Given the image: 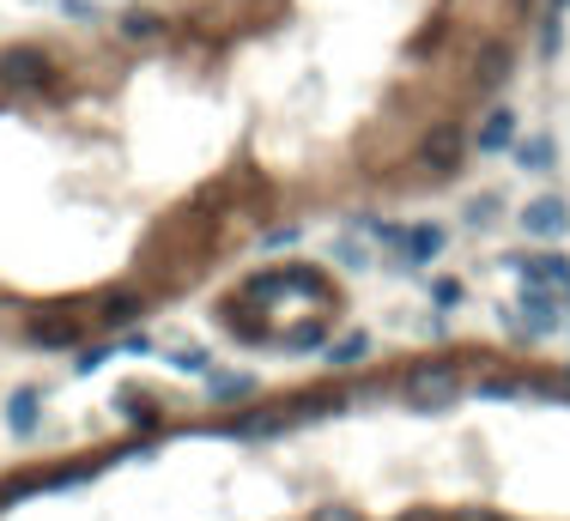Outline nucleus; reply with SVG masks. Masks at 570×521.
<instances>
[{
    "instance_id": "25",
    "label": "nucleus",
    "mask_w": 570,
    "mask_h": 521,
    "mask_svg": "<svg viewBox=\"0 0 570 521\" xmlns=\"http://www.w3.org/2000/svg\"><path fill=\"white\" fill-rule=\"evenodd\" d=\"M67 13H73V19H98V0H67Z\"/></svg>"
},
{
    "instance_id": "5",
    "label": "nucleus",
    "mask_w": 570,
    "mask_h": 521,
    "mask_svg": "<svg viewBox=\"0 0 570 521\" xmlns=\"http://www.w3.org/2000/svg\"><path fill=\"white\" fill-rule=\"evenodd\" d=\"M25 339L37 346V352H67V346H79V339H86V322H79V315H67V310H49V315H31Z\"/></svg>"
},
{
    "instance_id": "27",
    "label": "nucleus",
    "mask_w": 570,
    "mask_h": 521,
    "mask_svg": "<svg viewBox=\"0 0 570 521\" xmlns=\"http://www.w3.org/2000/svg\"><path fill=\"white\" fill-rule=\"evenodd\" d=\"M558 13H570V0H552V19H558Z\"/></svg>"
},
{
    "instance_id": "23",
    "label": "nucleus",
    "mask_w": 570,
    "mask_h": 521,
    "mask_svg": "<svg viewBox=\"0 0 570 521\" xmlns=\"http://www.w3.org/2000/svg\"><path fill=\"white\" fill-rule=\"evenodd\" d=\"M316 521H364L358 509H346V503H328V509H316Z\"/></svg>"
},
{
    "instance_id": "10",
    "label": "nucleus",
    "mask_w": 570,
    "mask_h": 521,
    "mask_svg": "<svg viewBox=\"0 0 570 521\" xmlns=\"http://www.w3.org/2000/svg\"><path fill=\"white\" fill-rule=\"evenodd\" d=\"M510 67H516L510 43H480V49H474V85H480V92H498L510 79Z\"/></svg>"
},
{
    "instance_id": "22",
    "label": "nucleus",
    "mask_w": 570,
    "mask_h": 521,
    "mask_svg": "<svg viewBox=\"0 0 570 521\" xmlns=\"http://www.w3.org/2000/svg\"><path fill=\"white\" fill-rule=\"evenodd\" d=\"M498 219V200H467V224H492Z\"/></svg>"
},
{
    "instance_id": "26",
    "label": "nucleus",
    "mask_w": 570,
    "mask_h": 521,
    "mask_svg": "<svg viewBox=\"0 0 570 521\" xmlns=\"http://www.w3.org/2000/svg\"><path fill=\"white\" fill-rule=\"evenodd\" d=\"M401 521H449V516H437V509H407Z\"/></svg>"
},
{
    "instance_id": "24",
    "label": "nucleus",
    "mask_w": 570,
    "mask_h": 521,
    "mask_svg": "<svg viewBox=\"0 0 570 521\" xmlns=\"http://www.w3.org/2000/svg\"><path fill=\"white\" fill-rule=\"evenodd\" d=\"M104 358H110V346H86V352H79V370H86V377H91V370L104 364Z\"/></svg>"
},
{
    "instance_id": "7",
    "label": "nucleus",
    "mask_w": 570,
    "mask_h": 521,
    "mask_svg": "<svg viewBox=\"0 0 570 521\" xmlns=\"http://www.w3.org/2000/svg\"><path fill=\"white\" fill-rule=\"evenodd\" d=\"M522 231L540 236V243H558V236H570V207L558 195H540L522 207Z\"/></svg>"
},
{
    "instance_id": "14",
    "label": "nucleus",
    "mask_w": 570,
    "mask_h": 521,
    "mask_svg": "<svg viewBox=\"0 0 570 521\" xmlns=\"http://www.w3.org/2000/svg\"><path fill=\"white\" fill-rule=\"evenodd\" d=\"M37 418H43V394L37 389H13V401H7V425H13V437H37Z\"/></svg>"
},
{
    "instance_id": "12",
    "label": "nucleus",
    "mask_w": 570,
    "mask_h": 521,
    "mask_svg": "<svg viewBox=\"0 0 570 521\" xmlns=\"http://www.w3.org/2000/svg\"><path fill=\"white\" fill-rule=\"evenodd\" d=\"M340 406H346V394H340V389H316V394L285 401V418H292V425H310V418H328V413H340Z\"/></svg>"
},
{
    "instance_id": "19",
    "label": "nucleus",
    "mask_w": 570,
    "mask_h": 521,
    "mask_svg": "<svg viewBox=\"0 0 570 521\" xmlns=\"http://www.w3.org/2000/svg\"><path fill=\"white\" fill-rule=\"evenodd\" d=\"M128 315H140V291H116V298H104V322H128Z\"/></svg>"
},
{
    "instance_id": "4",
    "label": "nucleus",
    "mask_w": 570,
    "mask_h": 521,
    "mask_svg": "<svg viewBox=\"0 0 570 521\" xmlns=\"http://www.w3.org/2000/svg\"><path fill=\"white\" fill-rule=\"evenodd\" d=\"M516 274L528 279V291H552L558 303H570V260L540 248V255H516Z\"/></svg>"
},
{
    "instance_id": "18",
    "label": "nucleus",
    "mask_w": 570,
    "mask_h": 521,
    "mask_svg": "<svg viewBox=\"0 0 570 521\" xmlns=\"http://www.w3.org/2000/svg\"><path fill=\"white\" fill-rule=\"evenodd\" d=\"M552 158H558V152H552V140H540V134L516 146V164H522V170H552Z\"/></svg>"
},
{
    "instance_id": "13",
    "label": "nucleus",
    "mask_w": 570,
    "mask_h": 521,
    "mask_svg": "<svg viewBox=\"0 0 570 521\" xmlns=\"http://www.w3.org/2000/svg\"><path fill=\"white\" fill-rule=\"evenodd\" d=\"M510 140H516V116H510L504 104L486 109V121H480V134H474V146H480V152H510Z\"/></svg>"
},
{
    "instance_id": "3",
    "label": "nucleus",
    "mask_w": 570,
    "mask_h": 521,
    "mask_svg": "<svg viewBox=\"0 0 570 521\" xmlns=\"http://www.w3.org/2000/svg\"><path fill=\"white\" fill-rule=\"evenodd\" d=\"M467 134L461 128H431L425 140H419V170L425 176H437V183H449V176H461V164H467Z\"/></svg>"
},
{
    "instance_id": "21",
    "label": "nucleus",
    "mask_w": 570,
    "mask_h": 521,
    "mask_svg": "<svg viewBox=\"0 0 570 521\" xmlns=\"http://www.w3.org/2000/svg\"><path fill=\"white\" fill-rule=\"evenodd\" d=\"M480 394H486V401H510V394H522V389L510 377H492V382H480Z\"/></svg>"
},
{
    "instance_id": "15",
    "label": "nucleus",
    "mask_w": 570,
    "mask_h": 521,
    "mask_svg": "<svg viewBox=\"0 0 570 521\" xmlns=\"http://www.w3.org/2000/svg\"><path fill=\"white\" fill-rule=\"evenodd\" d=\"M249 394H255V377H249V370H219V377L207 382V401L213 406H243Z\"/></svg>"
},
{
    "instance_id": "2",
    "label": "nucleus",
    "mask_w": 570,
    "mask_h": 521,
    "mask_svg": "<svg viewBox=\"0 0 570 521\" xmlns=\"http://www.w3.org/2000/svg\"><path fill=\"white\" fill-rule=\"evenodd\" d=\"M455 401H461V382H455V358L413 370V382H407V406H413V413H443V406H455Z\"/></svg>"
},
{
    "instance_id": "8",
    "label": "nucleus",
    "mask_w": 570,
    "mask_h": 521,
    "mask_svg": "<svg viewBox=\"0 0 570 521\" xmlns=\"http://www.w3.org/2000/svg\"><path fill=\"white\" fill-rule=\"evenodd\" d=\"M443 248H449V231H443V224H407V231H401V255H395V260L425 267V260H437Z\"/></svg>"
},
{
    "instance_id": "1",
    "label": "nucleus",
    "mask_w": 570,
    "mask_h": 521,
    "mask_svg": "<svg viewBox=\"0 0 570 521\" xmlns=\"http://www.w3.org/2000/svg\"><path fill=\"white\" fill-rule=\"evenodd\" d=\"M55 85V55L43 43H7L0 49V92H49Z\"/></svg>"
},
{
    "instance_id": "9",
    "label": "nucleus",
    "mask_w": 570,
    "mask_h": 521,
    "mask_svg": "<svg viewBox=\"0 0 570 521\" xmlns=\"http://www.w3.org/2000/svg\"><path fill=\"white\" fill-rule=\"evenodd\" d=\"M371 352H376V334H371V327H346L340 339H328V346H322V358H328L334 370H358V364H371Z\"/></svg>"
},
{
    "instance_id": "11",
    "label": "nucleus",
    "mask_w": 570,
    "mask_h": 521,
    "mask_svg": "<svg viewBox=\"0 0 570 521\" xmlns=\"http://www.w3.org/2000/svg\"><path fill=\"white\" fill-rule=\"evenodd\" d=\"M558 327V298L552 291H522V339H546Z\"/></svg>"
},
{
    "instance_id": "16",
    "label": "nucleus",
    "mask_w": 570,
    "mask_h": 521,
    "mask_svg": "<svg viewBox=\"0 0 570 521\" xmlns=\"http://www.w3.org/2000/svg\"><path fill=\"white\" fill-rule=\"evenodd\" d=\"M292 358H310V352H322L328 346V327L322 322H298V327H285V339H280Z\"/></svg>"
},
{
    "instance_id": "20",
    "label": "nucleus",
    "mask_w": 570,
    "mask_h": 521,
    "mask_svg": "<svg viewBox=\"0 0 570 521\" xmlns=\"http://www.w3.org/2000/svg\"><path fill=\"white\" fill-rule=\"evenodd\" d=\"M431 303H437V310H455V303H461V279H449V274H443V279H431Z\"/></svg>"
},
{
    "instance_id": "17",
    "label": "nucleus",
    "mask_w": 570,
    "mask_h": 521,
    "mask_svg": "<svg viewBox=\"0 0 570 521\" xmlns=\"http://www.w3.org/2000/svg\"><path fill=\"white\" fill-rule=\"evenodd\" d=\"M116 31H122V37H128V43H152V37H164V19H158V13H140V7H128V13H122L116 19Z\"/></svg>"
},
{
    "instance_id": "6",
    "label": "nucleus",
    "mask_w": 570,
    "mask_h": 521,
    "mask_svg": "<svg viewBox=\"0 0 570 521\" xmlns=\"http://www.w3.org/2000/svg\"><path fill=\"white\" fill-rule=\"evenodd\" d=\"M285 425H292V418H285V401H267V406H243V413L225 425V437H237V443H267Z\"/></svg>"
}]
</instances>
